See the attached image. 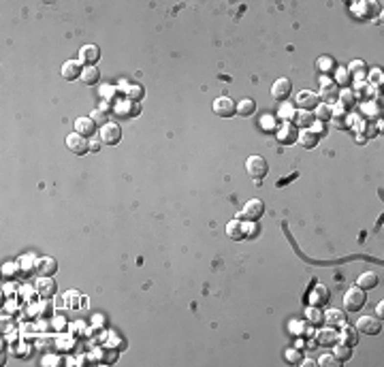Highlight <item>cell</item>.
I'll list each match as a JSON object with an SVG mask.
<instances>
[{
	"label": "cell",
	"instance_id": "cell-1",
	"mask_svg": "<svg viewBox=\"0 0 384 367\" xmlns=\"http://www.w3.org/2000/svg\"><path fill=\"white\" fill-rule=\"evenodd\" d=\"M265 214V203L261 199H250L244 205V212L237 214V220L241 222H258Z\"/></svg>",
	"mask_w": 384,
	"mask_h": 367
},
{
	"label": "cell",
	"instance_id": "cell-2",
	"mask_svg": "<svg viewBox=\"0 0 384 367\" xmlns=\"http://www.w3.org/2000/svg\"><path fill=\"white\" fill-rule=\"evenodd\" d=\"M246 171H248V175H250L252 179L261 182V179L269 173V162H267V158H263V156L254 154V156H250V158L246 160Z\"/></svg>",
	"mask_w": 384,
	"mask_h": 367
},
{
	"label": "cell",
	"instance_id": "cell-3",
	"mask_svg": "<svg viewBox=\"0 0 384 367\" xmlns=\"http://www.w3.org/2000/svg\"><path fill=\"white\" fill-rule=\"evenodd\" d=\"M365 301H367L365 299V290L359 286H352L350 290H346V295H344V305L348 312H361Z\"/></svg>",
	"mask_w": 384,
	"mask_h": 367
},
{
	"label": "cell",
	"instance_id": "cell-4",
	"mask_svg": "<svg viewBox=\"0 0 384 367\" xmlns=\"http://www.w3.org/2000/svg\"><path fill=\"white\" fill-rule=\"evenodd\" d=\"M98 137H100V141H103L105 145H117L122 141V128H120V124L107 122L105 126H100Z\"/></svg>",
	"mask_w": 384,
	"mask_h": 367
},
{
	"label": "cell",
	"instance_id": "cell-5",
	"mask_svg": "<svg viewBox=\"0 0 384 367\" xmlns=\"http://www.w3.org/2000/svg\"><path fill=\"white\" fill-rule=\"evenodd\" d=\"M338 96H339V86L335 84L333 79L322 77V81H320V94H318L320 103L324 101V105H331V103L338 101Z\"/></svg>",
	"mask_w": 384,
	"mask_h": 367
},
{
	"label": "cell",
	"instance_id": "cell-6",
	"mask_svg": "<svg viewBox=\"0 0 384 367\" xmlns=\"http://www.w3.org/2000/svg\"><path fill=\"white\" fill-rule=\"evenodd\" d=\"M214 113L218 118H233L237 113V105L228 96H218L214 101Z\"/></svg>",
	"mask_w": 384,
	"mask_h": 367
},
{
	"label": "cell",
	"instance_id": "cell-7",
	"mask_svg": "<svg viewBox=\"0 0 384 367\" xmlns=\"http://www.w3.org/2000/svg\"><path fill=\"white\" fill-rule=\"evenodd\" d=\"M357 331L365 335H378L382 331V318L376 316H361L357 320Z\"/></svg>",
	"mask_w": 384,
	"mask_h": 367
},
{
	"label": "cell",
	"instance_id": "cell-8",
	"mask_svg": "<svg viewBox=\"0 0 384 367\" xmlns=\"http://www.w3.org/2000/svg\"><path fill=\"white\" fill-rule=\"evenodd\" d=\"M67 148L75 156H84V154L90 152V141H88L86 137H81L79 132H70V135L67 137Z\"/></svg>",
	"mask_w": 384,
	"mask_h": 367
},
{
	"label": "cell",
	"instance_id": "cell-9",
	"mask_svg": "<svg viewBox=\"0 0 384 367\" xmlns=\"http://www.w3.org/2000/svg\"><path fill=\"white\" fill-rule=\"evenodd\" d=\"M320 105V98H318L316 92L312 90H303L297 94V107L303 109V111H314V109Z\"/></svg>",
	"mask_w": 384,
	"mask_h": 367
},
{
	"label": "cell",
	"instance_id": "cell-10",
	"mask_svg": "<svg viewBox=\"0 0 384 367\" xmlns=\"http://www.w3.org/2000/svg\"><path fill=\"white\" fill-rule=\"evenodd\" d=\"M100 60V47L98 45H84L79 49V62L86 66H96V62Z\"/></svg>",
	"mask_w": 384,
	"mask_h": 367
},
{
	"label": "cell",
	"instance_id": "cell-11",
	"mask_svg": "<svg viewBox=\"0 0 384 367\" xmlns=\"http://www.w3.org/2000/svg\"><path fill=\"white\" fill-rule=\"evenodd\" d=\"M291 92H293V84H291V79H286V77H280L271 86V96H273L275 101H286V98L291 96Z\"/></svg>",
	"mask_w": 384,
	"mask_h": 367
},
{
	"label": "cell",
	"instance_id": "cell-12",
	"mask_svg": "<svg viewBox=\"0 0 384 367\" xmlns=\"http://www.w3.org/2000/svg\"><path fill=\"white\" fill-rule=\"evenodd\" d=\"M338 342H339V333L333 327H324V329H320L316 333V344H318V346H331V348H333Z\"/></svg>",
	"mask_w": 384,
	"mask_h": 367
},
{
	"label": "cell",
	"instance_id": "cell-13",
	"mask_svg": "<svg viewBox=\"0 0 384 367\" xmlns=\"http://www.w3.org/2000/svg\"><path fill=\"white\" fill-rule=\"evenodd\" d=\"M275 135H277V141H280V143L291 145V143L297 141L299 130H297V126H294V124H282L280 128H277Z\"/></svg>",
	"mask_w": 384,
	"mask_h": 367
},
{
	"label": "cell",
	"instance_id": "cell-14",
	"mask_svg": "<svg viewBox=\"0 0 384 367\" xmlns=\"http://www.w3.org/2000/svg\"><path fill=\"white\" fill-rule=\"evenodd\" d=\"M34 271L39 273V278H51L58 271V263L49 256H43V259H37V269Z\"/></svg>",
	"mask_w": 384,
	"mask_h": 367
},
{
	"label": "cell",
	"instance_id": "cell-15",
	"mask_svg": "<svg viewBox=\"0 0 384 367\" xmlns=\"http://www.w3.org/2000/svg\"><path fill=\"white\" fill-rule=\"evenodd\" d=\"M34 288H37V295L43 297V299H51V297L56 295V282L51 278H39V282L34 284Z\"/></svg>",
	"mask_w": 384,
	"mask_h": 367
},
{
	"label": "cell",
	"instance_id": "cell-16",
	"mask_svg": "<svg viewBox=\"0 0 384 367\" xmlns=\"http://www.w3.org/2000/svg\"><path fill=\"white\" fill-rule=\"evenodd\" d=\"M62 77L67 81H75L77 77H81V73H84V66H81L79 60H67L62 64Z\"/></svg>",
	"mask_w": 384,
	"mask_h": 367
},
{
	"label": "cell",
	"instance_id": "cell-17",
	"mask_svg": "<svg viewBox=\"0 0 384 367\" xmlns=\"http://www.w3.org/2000/svg\"><path fill=\"white\" fill-rule=\"evenodd\" d=\"M75 132H79L81 137H94L96 135V124H94L92 118H77L75 120Z\"/></svg>",
	"mask_w": 384,
	"mask_h": 367
},
{
	"label": "cell",
	"instance_id": "cell-18",
	"mask_svg": "<svg viewBox=\"0 0 384 367\" xmlns=\"http://www.w3.org/2000/svg\"><path fill=\"white\" fill-rule=\"evenodd\" d=\"M318 137L312 128H301L299 130V137H297V143L301 145V148H305V150H314L316 145H318Z\"/></svg>",
	"mask_w": 384,
	"mask_h": 367
},
{
	"label": "cell",
	"instance_id": "cell-19",
	"mask_svg": "<svg viewBox=\"0 0 384 367\" xmlns=\"http://www.w3.org/2000/svg\"><path fill=\"white\" fill-rule=\"evenodd\" d=\"M322 323H327V327L338 329L341 324H346V316L341 310H327L322 314Z\"/></svg>",
	"mask_w": 384,
	"mask_h": 367
},
{
	"label": "cell",
	"instance_id": "cell-20",
	"mask_svg": "<svg viewBox=\"0 0 384 367\" xmlns=\"http://www.w3.org/2000/svg\"><path fill=\"white\" fill-rule=\"evenodd\" d=\"M339 342L346 344V346H357V344H359V331H357V327H350V324H341Z\"/></svg>",
	"mask_w": 384,
	"mask_h": 367
},
{
	"label": "cell",
	"instance_id": "cell-21",
	"mask_svg": "<svg viewBox=\"0 0 384 367\" xmlns=\"http://www.w3.org/2000/svg\"><path fill=\"white\" fill-rule=\"evenodd\" d=\"M378 282H380V278H378L376 271H363L357 280V286L363 288V290H371V288L378 286Z\"/></svg>",
	"mask_w": 384,
	"mask_h": 367
},
{
	"label": "cell",
	"instance_id": "cell-22",
	"mask_svg": "<svg viewBox=\"0 0 384 367\" xmlns=\"http://www.w3.org/2000/svg\"><path fill=\"white\" fill-rule=\"evenodd\" d=\"M226 235H228L233 241H241V239L246 237L244 222H241V220H230V222L226 224Z\"/></svg>",
	"mask_w": 384,
	"mask_h": 367
},
{
	"label": "cell",
	"instance_id": "cell-23",
	"mask_svg": "<svg viewBox=\"0 0 384 367\" xmlns=\"http://www.w3.org/2000/svg\"><path fill=\"white\" fill-rule=\"evenodd\" d=\"M293 122H294V126H299V128H312L316 118H314L312 111H303V109H301V111H294Z\"/></svg>",
	"mask_w": 384,
	"mask_h": 367
},
{
	"label": "cell",
	"instance_id": "cell-24",
	"mask_svg": "<svg viewBox=\"0 0 384 367\" xmlns=\"http://www.w3.org/2000/svg\"><path fill=\"white\" fill-rule=\"evenodd\" d=\"M237 113L241 118H250V115L256 113V101L254 98H241L237 103Z\"/></svg>",
	"mask_w": 384,
	"mask_h": 367
},
{
	"label": "cell",
	"instance_id": "cell-25",
	"mask_svg": "<svg viewBox=\"0 0 384 367\" xmlns=\"http://www.w3.org/2000/svg\"><path fill=\"white\" fill-rule=\"evenodd\" d=\"M338 101H339V107L344 109V111H350L354 105H357V94H354L352 90H339Z\"/></svg>",
	"mask_w": 384,
	"mask_h": 367
},
{
	"label": "cell",
	"instance_id": "cell-26",
	"mask_svg": "<svg viewBox=\"0 0 384 367\" xmlns=\"http://www.w3.org/2000/svg\"><path fill=\"white\" fill-rule=\"evenodd\" d=\"M333 357L338 359V363H346V361H350L352 357V346H346V344H335L333 346Z\"/></svg>",
	"mask_w": 384,
	"mask_h": 367
},
{
	"label": "cell",
	"instance_id": "cell-27",
	"mask_svg": "<svg viewBox=\"0 0 384 367\" xmlns=\"http://www.w3.org/2000/svg\"><path fill=\"white\" fill-rule=\"evenodd\" d=\"M81 81L86 86H96L100 81V71L96 66H84V73H81Z\"/></svg>",
	"mask_w": 384,
	"mask_h": 367
},
{
	"label": "cell",
	"instance_id": "cell-28",
	"mask_svg": "<svg viewBox=\"0 0 384 367\" xmlns=\"http://www.w3.org/2000/svg\"><path fill=\"white\" fill-rule=\"evenodd\" d=\"M312 303H314L316 307H320V305H324L329 301V290H327V286H316L314 290H312Z\"/></svg>",
	"mask_w": 384,
	"mask_h": 367
},
{
	"label": "cell",
	"instance_id": "cell-29",
	"mask_svg": "<svg viewBox=\"0 0 384 367\" xmlns=\"http://www.w3.org/2000/svg\"><path fill=\"white\" fill-rule=\"evenodd\" d=\"M81 303H84V299H81V295L77 290H67L64 293V305L68 310H77V307H81Z\"/></svg>",
	"mask_w": 384,
	"mask_h": 367
},
{
	"label": "cell",
	"instance_id": "cell-30",
	"mask_svg": "<svg viewBox=\"0 0 384 367\" xmlns=\"http://www.w3.org/2000/svg\"><path fill=\"white\" fill-rule=\"evenodd\" d=\"M314 118H316L318 122H329L331 118H333V107H331V105L320 103V105H318V107L314 109Z\"/></svg>",
	"mask_w": 384,
	"mask_h": 367
},
{
	"label": "cell",
	"instance_id": "cell-31",
	"mask_svg": "<svg viewBox=\"0 0 384 367\" xmlns=\"http://www.w3.org/2000/svg\"><path fill=\"white\" fill-rule=\"evenodd\" d=\"M348 73H350V77H354L357 81H363L365 73H367V66H365V62H361V60H354L350 64V68H348Z\"/></svg>",
	"mask_w": 384,
	"mask_h": 367
},
{
	"label": "cell",
	"instance_id": "cell-32",
	"mask_svg": "<svg viewBox=\"0 0 384 367\" xmlns=\"http://www.w3.org/2000/svg\"><path fill=\"white\" fill-rule=\"evenodd\" d=\"M348 111H344L341 107H335L333 109V118H331V122H333L335 128H346L348 126Z\"/></svg>",
	"mask_w": 384,
	"mask_h": 367
},
{
	"label": "cell",
	"instance_id": "cell-33",
	"mask_svg": "<svg viewBox=\"0 0 384 367\" xmlns=\"http://www.w3.org/2000/svg\"><path fill=\"white\" fill-rule=\"evenodd\" d=\"M305 318H307V323H310L312 327H316V324L322 323V312L318 310L316 305H312V307H307V310H305Z\"/></svg>",
	"mask_w": 384,
	"mask_h": 367
},
{
	"label": "cell",
	"instance_id": "cell-34",
	"mask_svg": "<svg viewBox=\"0 0 384 367\" xmlns=\"http://www.w3.org/2000/svg\"><path fill=\"white\" fill-rule=\"evenodd\" d=\"M20 271H23V273H30V271H34L37 269V259H34L32 254H26L23 259H20Z\"/></svg>",
	"mask_w": 384,
	"mask_h": 367
},
{
	"label": "cell",
	"instance_id": "cell-35",
	"mask_svg": "<svg viewBox=\"0 0 384 367\" xmlns=\"http://www.w3.org/2000/svg\"><path fill=\"white\" fill-rule=\"evenodd\" d=\"M73 337H75V335H73ZM73 337H70V335H58V337H56V348H58V350H68V348L75 344Z\"/></svg>",
	"mask_w": 384,
	"mask_h": 367
},
{
	"label": "cell",
	"instance_id": "cell-36",
	"mask_svg": "<svg viewBox=\"0 0 384 367\" xmlns=\"http://www.w3.org/2000/svg\"><path fill=\"white\" fill-rule=\"evenodd\" d=\"M100 354H103V357H98L100 363H115L117 361V350H113V348H105V350H100Z\"/></svg>",
	"mask_w": 384,
	"mask_h": 367
},
{
	"label": "cell",
	"instance_id": "cell-37",
	"mask_svg": "<svg viewBox=\"0 0 384 367\" xmlns=\"http://www.w3.org/2000/svg\"><path fill=\"white\" fill-rule=\"evenodd\" d=\"M141 96H143V88L141 86H131L128 88V94H126V98L131 103H137V101H141Z\"/></svg>",
	"mask_w": 384,
	"mask_h": 367
},
{
	"label": "cell",
	"instance_id": "cell-38",
	"mask_svg": "<svg viewBox=\"0 0 384 367\" xmlns=\"http://www.w3.org/2000/svg\"><path fill=\"white\" fill-rule=\"evenodd\" d=\"M301 359H303V354H301L297 348H288L286 350V361L288 363H294V365H299L301 363Z\"/></svg>",
	"mask_w": 384,
	"mask_h": 367
},
{
	"label": "cell",
	"instance_id": "cell-39",
	"mask_svg": "<svg viewBox=\"0 0 384 367\" xmlns=\"http://www.w3.org/2000/svg\"><path fill=\"white\" fill-rule=\"evenodd\" d=\"M90 118L94 120V124H96V126H105V124H107V113H105L103 109H96V111H92Z\"/></svg>",
	"mask_w": 384,
	"mask_h": 367
},
{
	"label": "cell",
	"instance_id": "cell-40",
	"mask_svg": "<svg viewBox=\"0 0 384 367\" xmlns=\"http://www.w3.org/2000/svg\"><path fill=\"white\" fill-rule=\"evenodd\" d=\"M280 118L284 120V124H293V118H294V109L293 107H288V105H284V107H282V111H280Z\"/></svg>",
	"mask_w": 384,
	"mask_h": 367
},
{
	"label": "cell",
	"instance_id": "cell-41",
	"mask_svg": "<svg viewBox=\"0 0 384 367\" xmlns=\"http://www.w3.org/2000/svg\"><path fill=\"white\" fill-rule=\"evenodd\" d=\"M17 267H20V265H15V263H7V265H2V273H4L7 278H15L17 273H22L20 269H17Z\"/></svg>",
	"mask_w": 384,
	"mask_h": 367
},
{
	"label": "cell",
	"instance_id": "cell-42",
	"mask_svg": "<svg viewBox=\"0 0 384 367\" xmlns=\"http://www.w3.org/2000/svg\"><path fill=\"white\" fill-rule=\"evenodd\" d=\"M369 84H371V88H378V86H382V71H371L369 73Z\"/></svg>",
	"mask_w": 384,
	"mask_h": 367
},
{
	"label": "cell",
	"instance_id": "cell-43",
	"mask_svg": "<svg viewBox=\"0 0 384 367\" xmlns=\"http://www.w3.org/2000/svg\"><path fill=\"white\" fill-rule=\"evenodd\" d=\"M318 68H320L322 73H327V71H331V68H333V58H320V60H318Z\"/></svg>",
	"mask_w": 384,
	"mask_h": 367
},
{
	"label": "cell",
	"instance_id": "cell-44",
	"mask_svg": "<svg viewBox=\"0 0 384 367\" xmlns=\"http://www.w3.org/2000/svg\"><path fill=\"white\" fill-rule=\"evenodd\" d=\"M318 363H320V365H324V367H335V365H339V363H338V359H335L333 354H322Z\"/></svg>",
	"mask_w": 384,
	"mask_h": 367
},
{
	"label": "cell",
	"instance_id": "cell-45",
	"mask_svg": "<svg viewBox=\"0 0 384 367\" xmlns=\"http://www.w3.org/2000/svg\"><path fill=\"white\" fill-rule=\"evenodd\" d=\"M246 229V237H256L258 235V224L256 222H244Z\"/></svg>",
	"mask_w": 384,
	"mask_h": 367
},
{
	"label": "cell",
	"instance_id": "cell-46",
	"mask_svg": "<svg viewBox=\"0 0 384 367\" xmlns=\"http://www.w3.org/2000/svg\"><path fill=\"white\" fill-rule=\"evenodd\" d=\"M51 327L58 329V331H62L64 327H67V320H64L62 316H54V318H51Z\"/></svg>",
	"mask_w": 384,
	"mask_h": 367
},
{
	"label": "cell",
	"instance_id": "cell-47",
	"mask_svg": "<svg viewBox=\"0 0 384 367\" xmlns=\"http://www.w3.org/2000/svg\"><path fill=\"white\" fill-rule=\"evenodd\" d=\"M350 79V73H348V68H339V73H338V79H335V84H346V81Z\"/></svg>",
	"mask_w": 384,
	"mask_h": 367
},
{
	"label": "cell",
	"instance_id": "cell-48",
	"mask_svg": "<svg viewBox=\"0 0 384 367\" xmlns=\"http://www.w3.org/2000/svg\"><path fill=\"white\" fill-rule=\"evenodd\" d=\"M60 363V359L56 357V354H47V357H43V365L49 367V365H58Z\"/></svg>",
	"mask_w": 384,
	"mask_h": 367
},
{
	"label": "cell",
	"instance_id": "cell-49",
	"mask_svg": "<svg viewBox=\"0 0 384 367\" xmlns=\"http://www.w3.org/2000/svg\"><path fill=\"white\" fill-rule=\"evenodd\" d=\"M100 143L103 141H94V139H90V152H94V154L100 152Z\"/></svg>",
	"mask_w": 384,
	"mask_h": 367
},
{
	"label": "cell",
	"instance_id": "cell-50",
	"mask_svg": "<svg viewBox=\"0 0 384 367\" xmlns=\"http://www.w3.org/2000/svg\"><path fill=\"white\" fill-rule=\"evenodd\" d=\"M28 348L26 346H20V348H15V357H28Z\"/></svg>",
	"mask_w": 384,
	"mask_h": 367
},
{
	"label": "cell",
	"instance_id": "cell-51",
	"mask_svg": "<svg viewBox=\"0 0 384 367\" xmlns=\"http://www.w3.org/2000/svg\"><path fill=\"white\" fill-rule=\"evenodd\" d=\"M263 126L267 128V130H273V120H271V118H265V120H263Z\"/></svg>",
	"mask_w": 384,
	"mask_h": 367
},
{
	"label": "cell",
	"instance_id": "cell-52",
	"mask_svg": "<svg viewBox=\"0 0 384 367\" xmlns=\"http://www.w3.org/2000/svg\"><path fill=\"white\" fill-rule=\"evenodd\" d=\"M299 365H305V367H314L316 365V361L314 359H301V363Z\"/></svg>",
	"mask_w": 384,
	"mask_h": 367
},
{
	"label": "cell",
	"instance_id": "cell-53",
	"mask_svg": "<svg viewBox=\"0 0 384 367\" xmlns=\"http://www.w3.org/2000/svg\"><path fill=\"white\" fill-rule=\"evenodd\" d=\"M100 94H103V96H111V94H113V88H107V86H103V88H100Z\"/></svg>",
	"mask_w": 384,
	"mask_h": 367
},
{
	"label": "cell",
	"instance_id": "cell-54",
	"mask_svg": "<svg viewBox=\"0 0 384 367\" xmlns=\"http://www.w3.org/2000/svg\"><path fill=\"white\" fill-rule=\"evenodd\" d=\"M376 314H378V316H380V318L384 316V301H380V303L376 305Z\"/></svg>",
	"mask_w": 384,
	"mask_h": 367
},
{
	"label": "cell",
	"instance_id": "cell-55",
	"mask_svg": "<svg viewBox=\"0 0 384 367\" xmlns=\"http://www.w3.org/2000/svg\"><path fill=\"white\" fill-rule=\"evenodd\" d=\"M70 331H73V333H81V331H84V324L77 323V324H73V327H70Z\"/></svg>",
	"mask_w": 384,
	"mask_h": 367
}]
</instances>
